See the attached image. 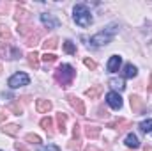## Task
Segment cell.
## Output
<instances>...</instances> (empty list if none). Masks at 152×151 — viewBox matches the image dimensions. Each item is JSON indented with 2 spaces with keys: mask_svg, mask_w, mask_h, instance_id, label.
<instances>
[{
  "mask_svg": "<svg viewBox=\"0 0 152 151\" xmlns=\"http://www.w3.org/2000/svg\"><path fill=\"white\" fill-rule=\"evenodd\" d=\"M76 76V71L71 64H60L55 70V80L60 84V87H69Z\"/></svg>",
  "mask_w": 152,
  "mask_h": 151,
  "instance_id": "cell-1",
  "label": "cell"
},
{
  "mask_svg": "<svg viewBox=\"0 0 152 151\" xmlns=\"http://www.w3.org/2000/svg\"><path fill=\"white\" fill-rule=\"evenodd\" d=\"M73 20H75L76 25L80 27H90L92 25V14L88 11V7L85 4H76L75 9H73Z\"/></svg>",
  "mask_w": 152,
  "mask_h": 151,
  "instance_id": "cell-2",
  "label": "cell"
},
{
  "mask_svg": "<svg viewBox=\"0 0 152 151\" xmlns=\"http://www.w3.org/2000/svg\"><path fill=\"white\" fill-rule=\"evenodd\" d=\"M117 29H118L117 25H110V27H106L104 30L94 34V36L90 38V44H92V46H104V44L112 43V39H113L115 34H117Z\"/></svg>",
  "mask_w": 152,
  "mask_h": 151,
  "instance_id": "cell-3",
  "label": "cell"
},
{
  "mask_svg": "<svg viewBox=\"0 0 152 151\" xmlns=\"http://www.w3.org/2000/svg\"><path fill=\"white\" fill-rule=\"evenodd\" d=\"M28 82H30V76L27 75V73H14V75L9 78V87L11 89H18V87H23V85H28Z\"/></svg>",
  "mask_w": 152,
  "mask_h": 151,
  "instance_id": "cell-4",
  "label": "cell"
},
{
  "mask_svg": "<svg viewBox=\"0 0 152 151\" xmlns=\"http://www.w3.org/2000/svg\"><path fill=\"white\" fill-rule=\"evenodd\" d=\"M106 103H108L113 110H120V109H122V98H120V94L115 93V91H110V93L106 94Z\"/></svg>",
  "mask_w": 152,
  "mask_h": 151,
  "instance_id": "cell-5",
  "label": "cell"
},
{
  "mask_svg": "<svg viewBox=\"0 0 152 151\" xmlns=\"http://www.w3.org/2000/svg\"><path fill=\"white\" fill-rule=\"evenodd\" d=\"M129 103H131L133 114H142L143 110H145V103H143V100H142L138 94H131V98H129Z\"/></svg>",
  "mask_w": 152,
  "mask_h": 151,
  "instance_id": "cell-6",
  "label": "cell"
},
{
  "mask_svg": "<svg viewBox=\"0 0 152 151\" xmlns=\"http://www.w3.org/2000/svg\"><path fill=\"white\" fill-rule=\"evenodd\" d=\"M67 100H69V105L75 109L78 114H81V115H85V103H83V100H80L78 96H75V94H67Z\"/></svg>",
  "mask_w": 152,
  "mask_h": 151,
  "instance_id": "cell-7",
  "label": "cell"
},
{
  "mask_svg": "<svg viewBox=\"0 0 152 151\" xmlns=\"http://www.w3.org/2000/svg\"><path fill=\"white\" fill-rule=\"evenodd\" d=\"M41 23L46 27V29H57L60 25V21L53 16V14H48V13H42L41 14Z\"/></svg>",
  "mask_w": 152,
  "mask_h": 151,
  "instance_id": "cell-8",
  "label": "cell"
},
{
  "mask_svg": "<svg viewBox=\"0 0 152 151\" xmlns=\"http://www.w3.org/2000/svg\"><path fill=\"white\" fill-rule=\"evenodd\" d=\"M120 66H122V57L120 55H112L110 61H108V64H106V68H108L110 73H117L120 70Z\"/></svg>",
  "mask_w": 152,
  "mask_h": 151,
  "instance_id": "cell-9",
  "label": "cell"
},
{
  "mask_svg": "<svg viewBox=\"0 0 152 151\" xmlns=\"http://www.w3.org/2000/svg\"><path fill=\"white\" fill-rule=\"evenodd\" d=\"M51 107H53V103L50 101V100H44V98H41L36 101V109H37L39 114H48L51 110Z\"/></svg>",
  "mask_w": 152,
  "mask_h": 151,
  "instance_id": "cell-10",
  "label": "cell"
},
{
  "mask_svg": "<svg viewBox=\"0 0 152 151\" xmlns=\"http://www.w3.org/2000/svg\"><path fill=\"white\" fill-rule=\"evenodd\" d=\"M55 121H57V128H58V132L64 135L66 133V123H67V114L64 112H58L55 115Z\"/></svg>",
  "mask_w": 152,
  "mask_h": 151,
  "instance_id": "cell-11",
  "label": "cell"
},
{
  "mask_svg": "<svg viewBox=\"0 0 152 151\" xmlns=\"http://www.w3.org/2000/svg\"><path fill=\"white\" fill-rule=\"evenodd\" d=\"M85 135L88 139H97L101 135V128L99 126H94V124H87L85 126Z\"/></svg>",
  "mask_w": 152,
  "mask_h": 151,
  "instance_id": "cell-12",
  "label": "cell"
},
{
  "mask_svg": "<svg viewBox=\"0 0 152 151\" xmlns=\"http://www.w3.org/2000/svg\"><path fill=\"white\" fill-rule=\"evenodd\" d=\"M18 32H20L23 38L27 39L30 34H34L36 30H34V27H32L30 23H20V25H18Z\"/></svg>",
  "mask_w": 152,
  "mask_h": 151,
  "instance_id": "cell-13",
  "label": "cell"
},
{
  "mask_svg": "<svg viewBox=\"0 0 152 151\" xmlns=\"http://www.w3.org/2000/svg\"><path fill=\"white\" fill-rule=\"evenodd\" d=\"M39 55L37 52H28L27 53V61H28V64L34 68V70H39Z\"/></svg>",
  "mask_w": 152,
  "mask_h": 151,
  "instance_id": "cell-14",
  "label": "cell"
},
{
  "mask_svg": "<svg viewBox=\"0 0 152 151\" xmlns=\"http://www.w3.org/2000/svg\"><path fill=\"white\" fill-rule=\"evenodd\" d=\"M2 132H4L5 135H11V137H14V135H18V132H20V126H18V124H14V123H9V124H5V126L2 128Z\"/></svg>",
  "mask_w": 152,
  "mask_h": 151,
  "instance_id": "cell-15",
  "label": "cell"
},
{
  "mask_svg": "<svg viewBox=\"0 0 152 151\" xmlns=\"http://www.w3.org/2000/svg\"><path fill=\"white\" fill-rule=\"evenodd\" d=\"M126 146L127 148H133V150H136V148H140V141H138V137L134 135V133H129L127 137H126Z\"/></svg>",
  "mask_w": 152,
  "mask_h": 151,
  "instance_id": "cell-16",
  "label": "cell"
},
{
  "mask_svg": "<svg viewBox=\"0 0 152 151\" xmlns=\"http://www.w3.org/2000/svg\"><path fill=\"white\" fill-rule=\"evenodd\" d=\"M122 75H124V78H134V76L138 75V70H136V66H133V64H126Z\"/></svg>",
  "mask_w": 152,
  "mask_h": 151,
  "instance_id": "cell-17",
  "label": "cell"
},
{
  "mask_svg": "<svg viewBox=\"0 0 152 151\" xmlns=\"http://www.w3.org/2000/svg\"><path fill=\"white\" fill-rule=\"evenodd\" d=\"M28 11H25V9H16V14H14V18H16V21L18 23H27V20H28Z\"/></svg>",
  "mask_w": 152,
  "mask_h": 151,
  "instance_id": "cell-18",
  "label": "cell"
},
{
  "mask_svg": "<svg viewBox=\"0 0 152 151\" xmlns=\"http://www.w3.org/2000/svg\"><path fill=\"white\" fill-rule=\"evenodd\" d=\"M101 91H103V87H101V85H94V87H90V89H87V91H85V96H87V98H90V100H96V98L101 94Z\"/></svg>",
  "mask_w": 152,
  "mask_h": 151,
  "instance_id": "cell-19",
  "label": "cell"
},
{
  "mask_svg": "<svg viewBox=\"0 0 152 151\" xmlns=\"http://www.w3.org/2000/svg\"><path fill=\"white\" fill-rule=\"evenodd\" d=\"M39 124H41V128H42V130H46L48 133H51V132H53V130H51V128H53V119H51L50 115H48V117H42Z\"/></svg>",
  "mask_w": 152,
  "mask_h": 151,
  "instance_id": "cell-20",
  "label": "cell"
},
{
  "mask_svg": "<svg viewBox=\"0 0 152 151\" xmlns=\"http://www.w3.org/2000/svg\"><path fill=\"white\" fill-rule=\"evenodd\" d=\"M57 46H58V39L55 38V36H53V38H50V39H46V41L42 43V48H44L46 52H48V50H55Z\"/></svg>",
  "mask_w": 152,
  "mask_h": 151,
  "instance_id": "cell-21",
  "label": "cell"
},
{
  "mask_svg": "<svg viewBox=\"0 0 152 151\" xmlns=\"http://www.w3.org/2000/svg\"><path fill=\"white\" fill-rule=\"evenodd\" d=\"M110 85H112L113 89H117V91H124V89H126V84H124L122 78H112V80H110Z\"/></svg>",
  "mask_w": 152,
  "mask_h": 151,
  "instance_id": "cell-22",
  "label": "cell"
},
{
  "mask_svg": "<svg viewBox=\"0 0 152 151\" xmlns=\"http://www.w3.org/2000/svg\"><path fill=\"white\" fill-rule=\"evenodd\" d=\"M7 110H9V112H12V114H16V115H20V114L23 112V107H21L18 101H12V103H9Z\"/></svg>",
  "mask_w": 152,
  "mask_h": 151,
  "instance_id": "cell-23",
  "label": "cell"
},
{
  "mask_svg": "<svg viewBox=\"0 0 152 151\" xmlns=\"http://www.w3.org/2000/svg\"><path fill=\"white\" fill-rule=\"evenodd\" d=\"M64 50H66V53H69V55H75L76 53V44L73 41H64Z\"/></svg>",
  "mask_w": 152,
  "mask_h": 151,
  "instance_id": "cell-24",
  "label": "cell"
},
{
  "mask_svg": "<svg viewBox=\"0 0 152 151\" xmlns=\"http://www.w3.org/2000/svg\"><path fill=\"white\" fill-rule=\"evenodd\" d=\"M140 130H142L143 133H152V119L142 121V123H140Z\"/></svg>",
  "mask_w": 152,
  "mask_h": 151,
  "instance_id": "cell-25",
  "label": "cell"
},
{
  "mask_svg": "<svg viewBox=\"0 0 152 151\" xmlns=\"http://www.w3.org/2000/svg\"><path fill=\"white\" fill-rule=\"evenodd\" d=\"M25 141L30 142V144H41V137L36 135V133H27L25 135Z\"/></svg>",
  "mask_w": 152,
  "mask_h": 151,
  "instance_id": "cell-26",
  "label": "cell"
},
{
  "mask_svg": "<svg viewBox=\"0 0 152 151\" xmlns=\"http://www.w3.org/2000/svg\"><path fill=\"white\" fill-rule=\"evenodd\" d=\"M39 38H41V34H39V32H34V34H30L28 38L25 39V41H27V44H28V46H34V44H37Z\"/></svg>",
  "mask_w": 152,
  "mask_h": 151,
  "instance_id": "cell-27",
  "label": "cell"
},
{
  "mask_svg": "<svg viewBox=\"0 0 152 151\" xmlns=\"http://www.w3.org/2000/svg\"><path fill=\"white\" fill-rule=\"evenodd\" d=\"M0 38L2 39H11V30H9V27L7 25H0Z\"/></svg>",
  "mask_w": 152,
  "mask_h": 151,
  "instance_id": "cell-28",
  "label": "cell"
},
{
  "mask_svg": "<svg viewBox=\"0 0 152 151\" xmlns=\"http://www.w3.org/2000/svg\"><path fill=\"white\" fill-rule=\"evenodd\" d=\"M41 59H42L46 64H51V62H55V61H57V55H55V53H48V52H46Z\"/></svg>",
  "mask_w": 152,
  "mask_h": 151,
  "instance_id": "cell-29",
  "label": "cell"
},
{
  "mask_svg": "<svg viewBox=\"0 0 152 151\" xmlns=\"http://www.w3.org/2000/svg\"><path fill=\"white\" fill-rule=\"evenodd\" d=\"M83 64H85V66H87L88 70H92V71H94V70L97 68V64H96V62H94L92 59H85V61H83Z\"/></svg>",
  "mask_w": 152,
  "mask_h": 151,
  "instance_id": "cell-30",
  "label": "cell"
},
{
  "mask_svg": "<svg viewBox=\"0 0 152 151\" xmlns=\"http://www.w3.org/2000/svg\"><path fill=\"white\" fill-rule=\"evenodd\" d=\"M69 150H73V151L80 150V139H75V141H71V142H69Z\"/></svg>",
  "mask_w": 152,
  "mask_h": 151,
  "instance_id": "cell-31",
  "label": "cell"
},
{
  "mask_svg": "<svg viewBox=\"0 0 152 151\" xmlns=\"http://www.w3.org/2000/svg\"><path fill=\"white\" fill-rule=\"evenodd\" d=\"M73 137L75 139H80V124L75 123V126H73Z\"/></svg>",
  "mask_w": 152,
  "mask_h": 151,
  "instance_id": "cell-32",
  "label": "cell"
},
{
  "mask_svg": "<svg viewBox=\"0 0 152 151\" xmlns=\"http://www.w3.org/2000/svg\"><path fill=\"white\" fill-rule=\"evenodd\" d=\"M7 112H9L7 109H0V123L7 119V115H9V114H7Z\"/></svg>",
  "mask_w": 152,
  "mask_h": 151,
  "instance_id": "cell-33",
  "label": "cell"
},
{
  "mask_svg": "<svg viewBox=\"0 0 152 151\" xmlns=\"http://www.w3.org/2000/svg\"><path fill=\"white\" fill-rule=\"evenodd\" d=\"M42 151H60V148H58V146H55V144H48Z\"/></svg>",
  "mask_w": 152,
  "mask_h": 151,
  "instance_id": "cell-34",
  "label": "cell"
},
{
  "mask_svg": "<svg viewBox=\"0 0 152 151\" xmlns=\"http://www.w3.org/2000/svg\"><path fill=\"white\" fill-rule=\"evenodd\" d=\"M14 148H16L18 151H27V148H25V146H23L21 142H16V144H14Z\"/></svg>",
  "mask_w": 152,
  "mask_h": 151,
  "instance_id": "cell-35",
  "label": "cell"
},
{
  "mask_svg": "<svg viewBox=\"0 0 152 151\" xmlns=\"http://www.w3.org/2000/svg\"><path fill=\"white\" fill-rule=\"evenodd\" d=\"M9 9V4H5V2H2L0 4V13H4V11H7Z\"/></svg>",
  "mask_w": 152,
  "mask_h": 151,
  "instance_id": "cell-36",
  "label": "cell"
},
{
  "mask_svg": "<svg viewBox=\"0 0 152 151\" xmlns=\"http://www.w3.org/2000/svg\"><path fill=\"white\" fill-rule=\"evenodd\" d=\"M85 151H101V150H97L96 146H87V148H85Z\"/></svg>",
  "mask_w": 152,
  "mask_h": 151,
  "instance_id": "cell-37",
  "label": "cell"
},
{
  "mask_svg": "<svg viewBox=\"0 0 152 151\" xmlns=\"http://www.w3.org/2000/svg\"><path fill=\"white\" fill-rule=\"evenodd\" d=\"M143 151H152V146H143Z\"/></svg>",
  "mask_w": 152,
  "mask_h": 151,
  "instance_id": "cell-38",
  "label": "cell"
},
{
  "mask_svg": "<svg viewBox=\"0 0 152 151\" xmlns=\"http://www.w3.org/2000/svg\"><path fill=\"white\" fill-rule=\"evenodd\" d=\"M0 73H2V64H0Z\"/></svg>",
  "mask_w": 152,
  "mask_h": 151,
  "instance_id": "cell-39",
  "label": "cell"
}]
</instances>
